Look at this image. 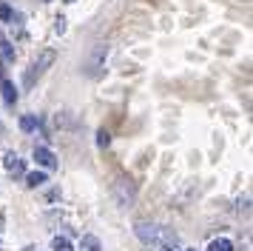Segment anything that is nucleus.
I'll return each instance as SVG.
<instances>
[{"instance_id": "f257e3e1", "label": "nucleus", "mask_w": 253, "mask_h": 251, "mask_svg": "<svg viewBox=\"0 0 253 251\" xmlns=\"http://www.w3.org/2000/svg\"><path fill=\"white\" fill-rule=\"evenodd\" d=\"M137 237L148 246H160L162 251H179V240L171 228L157 226V223H137Z\"/></svg>"}, {"instance_id": "f03ea898", "label": "nucleus", "mask_w": 253, "mask_h": 251, "mask_svg": "<svg viewBox=\"0 0 253 251\" xmlns=\"http://www.w3.org/2000/svg\"><path fill=\"white\" fill-rule=\"evenodd\" d=\"M54 57H57V55H54V49H43V52L32 60L29 71H26V86H32V83H35V77H40V74H43L51 63H54Z\"/></svg>"}, {"instance_id": "7ed1b4c3", "label": "nucleus", "mask_w": 253, "mask_h": 251, "mask_svg": "<svg viewBox=\"0 0 253 251\" xmlns=\"http://www.w3.org/2000/svg\"><path fill=\"white\" fill-rule=\"evenodd\" d=\"M111 194H114L117 203L126 208V205L134 203V197H137V188H134V183L128 180V177H117L114 186H111Z\"/></svg>"}, {"instance_id": "20e7f679", "label": "nucleus", "mask_w": 253, "mask_h": 251, "mask_svg": "<svg viewBox=\"0 0 253 251\" xmlns=\"http://www.w3.org/2000/svg\"><path fill=\"white\" fill-rule=\"evenodd\" d=\"M105 57H108V46L100 43L91 49V55H88V60H85V68H88V74L91 77H100L105 68Z\"/></svg>"}, {"instance_id": "39448f33", "label": "nucleus", "mask_w": 253, "mask_h": 251, "mask_svg": "<svg viewBox=\"0 0 253 251\" xmlns=\"http://www.w3.org/2000/svg\"><path fill=\"white\" fill-rule=\"evenodd\" d=\"M3 166H6V171H9V174H14V177H20V174H26V166H23V160L17 157L14 151H9V154L3 157Z\"/></svg>"}, {"instance_id": "423d86ee", "label": "nucleus", "mask_w": 253, "mask_h": 251, "mask_svg": "<svg viewBox=\"0 0 253 251\" xmlns=\"http://www.w3.org/2000/svg\"><path fill=\"white\" fill-rule=\"evenodd\" d=\"M35 160H37V166H43V169H57V157L43 146L35 148Z\"/></svg>"}, {"instance_id": "0eeeda50", "label": "nucleus", "mask_w": 253, "mask_h": 251, "mask_svg": "<svg viewBox=\"0 0 253 251\" xmlns=\"http://www.w3.org/2000/svg\"><path fill=\"white\" fill-rule=\"evenodd\" d=\"M0 91H3V100L6 103L17 100V89H14V83H9V80H0Z\"/></svg>"}, {"instance_id": "6e6552de", "label": "nucleus", "mask_w": 253, "mask_h": 251, "mask_svg": "<svg viewBox=\"0 0 253 251\" xmlns=\"http://www.w3.org/2000/svg\"><path fill=\"white\" fill-rule=\"evenodd\" d=\"M208 251H233V243L228 237H219V240H211Z\"/></svg>"}, {"instance_id": "1a4fd4ad", "label": "nucleus", "mask_w": 253, "mask_h": 251, "mask_svg": "<svg viewBox=\"0 0 253 251\" xmlns=\"http://www.w3.org/2000/svg\"><path fill=\"white\" fill-rule=\"evenodd\" d=\"M43 183H46V174H43V171L26 174V186H29V188H37V186H43Z\"/></svg>"}, {"instance_id": "9d476101", "label": "nucleus", "mask_w": 253, "mask_h": 251, "mask_svg": "<svg viewBox=\"0 0 253 251\" xmlns=\"http://www.w3.org/2000/svg\"><path fill=\"white\" fill-rule=\"evenodd\" d=\"M0 60H6V63H12V60H14L12 43H9V40H3V37H0Z\"/></svg>"}, {"instance_id": "9b49d317", "label": "nucleus", "mask_w": 253, "mask_h": 251, "mask_svg": "<svg viewBox=\"0 0 253 251\" xmlns=\"http://www.w3.org/2000/svg\"><path fill=\"white\" fill-rule=\"evenodd\" d=\"M80 246H83V251H100V240L94 237V234H85Z\"/></svg>"}, {"instance_id": "f8f14e48", "label": "nucleus", "mask_w": 253, "mask_h": 251, "mask_svg": "<svg viewBox=\"0 0 253 251\" xmlns=\"http://www.w3.org/2000/svg\"><path fill=\"white\" fill-rule=\"evenodd\" d=\"M20 128H23V131H35V128H37V117L23 114V117H20Z\"/></svg>"}, {"instance_id": "ddd939ff", "label": "nucleus", "mask_w": 253, "mask_h": 251, "mask_svg": "<svg viewBox=\"0 0 253 251\" xmlns=\"http://www.w3.org/2000/svg\"><path fill=\"white\" fill-rule=\"evenodd\" d=\"M51 249H54V251H74V249H71V243H69L66 237H54Z\"/></svg>"}, {"instance_id": "4468645a", "label": "nucleus", "mask_w": 253, "mask_h": 251, "mask_svg": "<svg viewBox=\"0 0 253 251\" xmlns=\"http://www.w3.org/2000/svg\"><path fill=\"white\" fill-rule=\"evenodd\" d=\"M0 20H12V6L9 3H0Z\"/></svg>"}, {"instance_id": "2eb2a0df", "label": "nucleus", "mask_w": 253, "mask_h": 251, "mask_svg": "<svg viewBox=\"0 0 253 251\" xmlns=\"http://www.w3.org/2000/svg\"><path fill=\"white\" fill-rule=\"evenodd\" d=\"M97 143H100V146H108V143H111V134H108V131H97Z\"/></svg>"}, {"instance_id": "dca6fc26", "label": "nucleus", "mask_w": 253, "mask_h": 251, "mask_svg": "<svg viewBox=\"0 0 253 251\" xmlns=\"http://www.w3.org/2000/svg\"><path fill=\"white\" fill-rule=\"evenodd\" d=\"M242 211H245V214L251 211V194H245V200H239V214Z\"/></svg>"}, {"instance_id": "f3484780", "label": "nucleus", "mask_w": 253, "mask_h": 251, "mask_svg": "<svg viewBox=\"0 0 253 251\" xmlns=\"http://www.w3.org/2000/svg\"><path fill=\"white\" fill-rule=\"evenodd\" d=\"M54 32H57V34L66 32V17H57V20H54Z\"/></svg>"}, {"instance_id": "a211bd4d", "label": "nucleus", "mask_w": 253, "mask_h": 251, "mask_svg": "<svg viewBox=\"0 0 253 251\" xmlns=\"http://www.w3.org/2000/svg\"><path fill=\"white\" fill-rule=\"evenodd\" d=\"M0 134H3V126H0Z\"/></svg>"}, {"instance_id": "6ab92c4d", "label": "nucleus", "mask_w": 253, "mask_h": 251, "mask_svg": "<svg viewBox=\"0 0 253 251\" xmlns=\"http://www.w3.org/2000/svg\"><path fill=\"white\" fill-rule=\"evenodd\" d=\"M66 3H74V0H66Z\"/></svg>"}, {"instance_id": "aec40b11", "label": "nucleus", "mask_w": 253, "mask_h": 251, "mask_svg": "<svg viewBox=\"0 0 253 251\" xmlns=\"http://www.w3.org/2000/svg\"><path fill=\"white\" fill-rule=\"evenodd\" d=\"M185 251H194V249H185Z\"/></svg>"}, {"instance_id": "412c9836", "label": "nucleus", "mask_w": 253, "mask_h": 251, "mask_svg": "<svg viewBox=\"0 0 253 251\" xmlns=\"http://www.w3.org/2000/svg\"><path fill=\"white\" fill-rule=\"evenodd\" d=\"M43 3H48V0H43Z\"/></svg>"}]
</instances>
